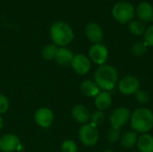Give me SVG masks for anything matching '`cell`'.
Returning a JSON list of instances; mask_svg holds the SVG:
<instances>
[{"label":"cell","instance_id":"obj_1","mask_svg":"<svg viewBox=\"0 0 153 152\" xmlns=\"http://www.w3.org/2000/svg\"><path fill=\"white\" fill-rule=\"evenodd\" d=\"M118 74L116 68L109 65H100L94 74V82L98 87L105 91L113 90L117 82Z\"/></svg>","mask_w":153,"mask_h":152},{"label":"cell","instance_id":"obj_2","mask_svg":"<svg viewBox=\"0 0 153 152\" xmlns=\"http://www.w3.org/2000/svg\"><path fill=\"white\" fill-rule=\"evenodd\" d=\"M50 39L53 44L57 47H65L74 39V33L72 27L65 22H56L53 23L49 30Z\"/></svg>","mask_w":153,"mask_h":152},{"label":"cell","instance_id":"obj_3","mask_svg":"<svg viewBox=\"0 0 153 152\" xmlns=\"http://www.w3.org/2000/svg\"><path fill=\"white\" fill-rule=\"evenodd\" d=\"M133 130L141 133H148L153 128V112L146 108H136L131 114Z\"/></svg>","mask_w":153,"mask_h":152},{"label":"cell","instance_id":"obj_4","mask_svg":"<svg viewBox=\"0 0 153 152\" xmlns=\"http://www.w3.org/2000/svg\"><path fill=\"white\" fill-rule=\"evenodd\" d=\"M135 14L134 5L126 1L117 3L112 8V15L116 21L124 24L132 22Z\"/></svg>","mask_w":153,"mask_h":152},{"label":"cell","instance_id":"obj_5","mask_svg":"<svg viewBox=\"0 0 153 152\" xmlns=\"http://www.w3.org/2000/svg\"><path fill=\"white\" fill-rule=\"evenodd\" d=\"M79 140L87 147H92L99 142V131L96 126L90 124L83 125L79 130Z\"/></svg>","mask_w":153,"mask_h":152},{"label":"cell","instance_id":"obj_6","mask_svg":"<svg viewBox=\"0 0 153 152\" xmlns=\"http://www.w3.org/2000/svg\"><path fill=\"white\" fill-rule=\"evenodd\" d=\"M111 126L116 129H120L124 127L131 119V112L128 108L120 107L113 110L110 115Z\"/></svg>","mask_w":153,"mask_h":152},{"label":"cell","instance_id":"obj_7","mask_svg":"<svg viewBox=\"0 0 153 152\" xmlns=\"http://www.w3.org/2000/svg\"><path fill=\"white\" fill-rule=\"evenodd\" d=\"M118 90L126 96L135 94L140 90V82L134 75H126L119 81Z\"/></svg>","mask_w":153,"mask_h":152},{"label":"cell","instance_id":"obj_8","mask_svg":"<svg viewBox=\"0 0 153 152\" xmlns=\"http://www.w3.org/2000/svg\"><path fill=\"white\" fill-rule=\"evenodd\" d=\"M22 148L20 139L13 133H6L0 137V151L3 152L20 151Z\"/></svg>","mask_w":153,"mask_h":152},{"label":"cell","instance_id":"obj_9","mask_svg":"<svg viewBox=\"0 0 153 152\" xmlns=\"http://www.w3.org/2000/svg\"><path fill=\"white\" fill-rule=\"evenodd\" d=\"M89 56L90 59L100 65H105L108 57V50L107 47L101 43L93 44L89 50Z\"/></svg>","mask_w":153,"mask_h":152},{"label":"cell","instance_id":"obj_10","mask_svg":"<svg viewBox=\"0 0 153 152\" xmlns=\"http://www.w3.org/2000/svg\"><path fill=\"white\" fill-rule=\"evenodd\" d=\"M71 66L76 73L80 75H85L90 72L91 65L90 58L82 54H78L74 56Z\"/></svg>","mask_w":153,"mask_h":152},{"label":"cell","instance_id":"obj_11","mask_svg":"<svg viewBox=\"0 0 153 152\" xmlns=\"http://www.w3.org/2000/svg\"><path fill=\"white\" fill-rule=\"evenodd\" d=\"M34 120L39 126L48 128L51 126L54 122V114L52 110L48 108H40L35 112Z\"/></svg>","mask_w":153,"mask_h":152},{"label":"cell","instance_id":"obj_12","mask_svg":"<svg viewBox=\"0 0 153 152\" xmlns=\"http://www.w3.org/2000/svg\"><path fill=\"white\" fill-rule=\"evenodd\" d=\"M85 35L87 39L94 43H100L103 39V30L96 22H90L85 26Z\"/></svg>","mask_w":153,"mask_h":152},{"label":"cell","instance_id":"obj_13","mask_svg":"<svg viewBox=\"0 0 153 152\" xmlns=\"http://www.w3.org/2000/svg\"><path fill=\"white\" fill-rule=\"evenodd\" d=\"M74 56V55L72 50H70L65 47H58V50L56 52L54 60L57 65L61 66H68L71 65Z\"/></svg>","mask_w":153,"mask_h":152},{"label":"cell","instance_id":"obj_14","mask_svg":"<svg viewBox=\"0 0 153 152\" xmlns=\"http://www.w3.org/2000/svg\"><path fill=\"white\" fill-rule=\"evenodd\" d=\"M72 116L76 122L85 125L91 119V113L85 106L76 105L72 110Z\"/></svg>","mask_w":153,"mask_h":152},{"label":"cell","instance_id":"obj_15","mask_svg":"<svg viewBox=\"0 0 153 152\" xmlns=\"http://www.w3.org/2000/svg\"><path fill=\"white\" fill-rule=\"evenodd\" d=\"M112 105V96L108 91H101L95 97V106L100 111L108 110Z\"/></svg>","mask_w":153,"mask_h":152},{"label":"cell","instance_id":"obj_16","mask_svg":"<svg viewBox=\"0 0 153 152\" xmlns=\"http://www.w3.org/2000/svg\"><path fill=\"white\" fill-rule=\"evenodd\" d=\"M137 15L142 22L153 21V7L148 2H143L137 6Z\"/></svg>","mask_w":153,"mask_h":152},{"label":"cell","instance_id":"obj_17","mask_svg":"<svg viewBox=\"0 0 153 152\" xmlns=\"http://www.w3.org/2000/svg\"><path fill=\"white\" fill-rule=\"evenodd\" d=\"M80 90H81V92L84 96L89 97V98H95L100 92V89L98 87L95 82L91 80L83 81L80 85Z\"/></svg>","mask_w":153,"mask_h":152},{"label":"cell","instance_id":"obj_18","mask_svg":"<svg viewBox=\"0 0 153 152\" xmlns=\"http://www.w3.org/2000/svg\"><path fill=\"white\" fill-rule=\"evenodd\" d=\"M137 148L140 152H153V136L149 133H143L138 137Z\"/></svg>","mask_w":153,"mask_h":152},{"label":"cell","instance_id":"obj_19","mask_svg":"<svg viewBox=\"0 0 153 152\" xmlns=\"http://www.w3.org/2000/svg\"><path fill=\"white\" fill-rule=\"evenodd\" d=\"M138 141V136L135 132H127L125 134L120 137V142L121 145L124 148L126 149H131L134 145H136Z\"/></svg>","mask_w":153,"mask_h":152},{"label":"cell","instance_id":"obj_20","mask_svg":"<svg viewBox=\"0 0 153 152\" xmlns=\"http://www.w3.org/2000/svg\"><path fill=\"white\" fill-rule=\"evenodd\" d=\"M58 50V47L55 44H48L41 50V56L45 60H54Z\"/></svg>","mask_w":153,"mask_h":152},{"label":"cell","instance_id":"obj_21","mask_svg":"<svg viewBox=\"0 0 153 152\" xmlns=\"http://www.w3.org/2000/svg\"><path fill=\"white\" fill-rule=\"evenodd\" d=\"M128 29L131 33H133L134 35H137V36L144 34L146 30L145 24L142 21H138V20L130 22L128 25Z\"/></svg>","mask_w":153,"mask_h":152},{"label":"cell","instance_id":"obj_22","mask_svg":"<svg viewBox=\"0 0 153 152\" xmlns=\"http://www.w3.org/2000/svg\"><path fill=\"white\" fill-rule=\"evenodd\" d=\"M147 44L144 41H138L132 47V52L136 56H141L147 51Z\"/></svg>","mask_w":153,"mask_h":152},{"label":"cell","instance_id":"obj_23","mask_svg":"<svg viewBox=\"0 0 153 152\" xmlns=\"http://www.w3.org/2000/svg\"><path fill=\"white\" fill-rule=\"evenodd\" d=\"M105 119V115L102 111H100V110H97L95 112H93L91 115V124L94 126H98L100 125H101L103 123Z\"/></svg>","mask_w":153,"mask_h":152},{"label":"cell","instance_id":"obj_24","mask_svg":"<svg viewBox=\"0 0 153 152\" xmlns=\"http://www.w3.org/2000/svg\"><path fill=\"white\" fill-rule=\"evenodd\" d=\"M61 151L62 152H77L78 147L77 144L72 140L65 141L61 145Z\"/></svg>","mask_w":153,"mask_h":152},{"label":"cell","instance_id":"obj_25","mask_svg":"<svg viewBox=\"0 0 153 152\" xmlns=\"http://www.w3.org/2000/svg\"><path fill=\"white\" fill-rule=\"evenodd\" d=\"M135 99L140 104H147L150 100V97H149V94L147 91H145L143 90H139L135 93Z\"/></svg>","mask_w":153,"mask_h":152},{"label":"cell","instance_id":"obj_26","mask_svg":"<svg viewBox=\"0 0 153 152\" xmlns=\"http://www.w3.org/2000/svg\"><path fill=\"white\" fill-rule=\"evenodd\" d=\"M120 139V133L118 129L111 127L108 133V140L109 142H117Z\"/></svg>","mask_w":153,"mask_h":152},{"label":"cell","instance_id":"obj_27","mask_svg":"<svg viewBox=\"0 0 153 152\" xmlns=\"http://www.w3.org/2000/svg\"><path fill=\"white\" fill-rule=\"evenodd\" d=\"M8 108H9L8 98L4 94H0V115L6 113Z\"/></svg>","mask_w":153,"mask_h":152},{"label":"cell","instance_id":"obj_28","mask_svg":"<svg viewBox=\"0 0 153 152\" xmlns=\"http://www.w3.org/2000/svg\"><path fill=\"white\" fill-rule=\"evenodd\" d=\"M143 35H144V42L147 44V46L153 47V25L146 29Z\"/></svg>","mask_w":153,"mask_h":152},{"label":"cell","instance_id":"obj_29","mask_svg":"<svg viewBox=\"0 0 153 152\" xmlns=\"http://www.w3.org/2000/svg\"><path fill=\"white\" fill-rule=\"evenodd\" d=\"M3 126H4V120H3L2 116H0V131H1V129L3 128Z\"/></svg>","mask_w":153,"mask_h":152}]
</instances>
